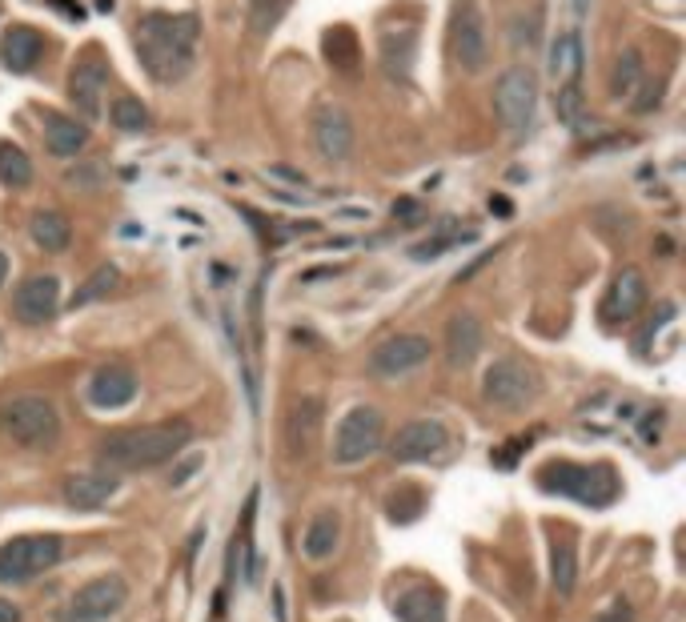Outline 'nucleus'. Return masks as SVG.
I'll use <instances>...</instances> for the list:
<instances>
[{
	"instance_id": "1",
	"label": "nucleus",
	"mask_w": 686,
	"mask_h": 622,
	"mask_svg": "<svg viewBox=\"0 0 686 622\" xmlns=\"http://www.w3.org/2000/svg\"><path fill=\"white\" fill-rule=\"evenodd\" d=\"M137 61L161 85L181 80L198 61L201 21L193 13H149L137 21Z\"/></svg>"
},
{
	"instance_id": "2",
	"label": "nucleus",
	"mask_w": 686,
	"mask_h": 622,
	"mask_svg": "<svg viewBox=\"0 0 686 622\" xmlns=\"http://www.w3.org/2000/svg\"><path fill=\"white\" fill-rule=\"evenodd\" d=\"M189 442H193V426L186 418H169V422L113 430L101 437L97 458L105 462V470H153V466L173 462Z\"/></svg>"
},
{
	"instance_id": "3",
	"label": "nucleus",
	"mask_w": 686,
	"mask_h": 622,
	"mask_svg": "<svg viewBox=\"0 0 686 622\" xmlns=\"http://www.w3.org/2000/svg\"><path fill=\"white\" fill-rule=\"evenodd\" d=\"M534 482H538V491L562 494V498H574V503H582V506H598V510L614 503L622 491L619 474H614L607 462H598V466L546 462L538 474H534Z\"/></svg>"
},
{
	"instance_id": "4",
	"label": "nucleus",
	"mask_w": 686,
	"mask_h": 622,
	"mask_svg": "<svg viewBox=\"0 0 686 622\" xmlns=\"http://www.w3.org/2000/svg\"><path fill=\"white\" fill-rule=\"evenodd\" d=\"M0 434L25 450H53L61 437V410L45 394H16L0 406Z\"/></svg>"
},
{
	"instance_id": "5",
	"label": "nucleus",
	"mask_w": 686,
	"mask_h": 622,
	"mask_svg": "<svg viewBox=\"0 0 686 622\" xmlns=\"http://www.w3.org/2000/svg\"><path fill=\"white\" fill-rule=\"evenodd\" d=\"M65 558V538L61 534H16L0 546V583H33L37 574L53 570Z\"/></svg>"
},
{
	"instance_id": "6",
	"label": "nucleus",
	"mask_w": 686,
	"mask_h": 622,
	"mask_svg": "<svg viewBox=\"0 0 686 622\" xmlns=\"http://www.w3.org/2000/svg\"><path fill=\"white\" fill-rule=\"evenodd\" d=\"M542 378L538 370L522 358H498L482 378V397L494 410H526L530 402L538 397Z\"/></svg>"
},
{
	"instance_id": "7",
	"label": "nucleus",
	"mask_w": 686,
	"mask_h": 622,
	"mask_svg": "<svg viewBox=\"0 0 686 622\" xmlns=\"http://www.w3.org/2000/svg\"><path fill=\"white\" fill-rule=\"evenodd\" d=\"M382 442H385L382 410H373V406H354V410L338 422L330 458H333V466H357L382 450Z\"/></svg>"
},
{
	"instance_id": "8",
	"label": "nucleus",
	"mask_w": 686,
	"mask_h": 622,
	"mask_svg": "<svg viewBox=\"0 0 686 622\" xmlns=\"http://www.w3.org/2000/svg\"><path fill=\"white\" fill-rule=\"evenodd\" d=\"M449 53H454V65L462 73H482L490 61V37H486V21L478 13L474 0H462L454 16H449Z\"/></svg>"
},
{
	"instance_id": "9",
	"label": "nucleus",
	"mask_w": 686,
	"mask_h": 622,
	"mask_svg": "<svg viewBox=\"0 0 686 622\" xmlns=\"http://www.w3.org/2000/svg\"><path fill=\"white\" fill-rule=\"evenodd\" d=\"M534 109H538V77L522 65L506 68V77L494 89V113H498V120L510 132H526L530 120H534Z\"/></svg>"
},
{
	"instance_id": "10",
	"label": "nucleus",
	"mask_w": 686,
	"mask_h": 622,
	"mask_svg": "<svg viewBox=\"0 0 686 622\" xmlns=\"http://www.w3.org/2000/svg\"><path fill=\"white\" fill-rule=\"evenodd\" d=\"M430 354H434L430 338H422V333H394L370 354V373L373 378H406V373L422 370Z\"/></svg>"
},
{
	"instance_id": "11",
	"label": "nucleus",
	"mask_w": 686,
	"mask_h": 622,
	"mask_svg": "<svg viewBox=\"0 0 686 622\" xmlns=\"http://www.w3.org/2000/svg\"><path fill=\"white\" fill-rule=\"evenodd\" d=\"M449 446V430L437 418H414V422L397 426V434L390 437V458L394 462H430Z\"/></svg>"
},
{
	"instance_id": "12",
	"label": "nucleus",
	"mask_w": 686,
	"mask_h": 622,
	"mask_svg": "<svg viewBox=\"0 0 686 622\" xmlns=\"http://www.w3.org/2000/svg\"><path fill=\"white\" fill-rule=\"evenodd\" d=\"M129 602V583L120 574H101L93 583H85L73 595L65 614H77V619H93V622H113Z\"/></svg>"
},
{
	"instance_id": "13",
	"label": "nucleus",
	"mask_w": 686,
	"mask_h": 622,
	"mask_svg": "<svg viewBox=\"0 0 686 622\" xmlns=\"http://www.w3.org/2000/svg\"><path fill=\"white\" fill-rule=\"evenodd\" d=\"M61 314V281L56 274H33L16 285L13 293V318L21 326H45Z\"/></svg>"
},
{
	"instance_id": "14",
	"label": "nucleus",
	"mask_w": 686,
	"mask_h": 622,
	"mask_svg": "<svg viewBox=\"0 0 686 622\" xmlns=\"http://www.w3.org/2000/svg\"><path fill=\"white\" fill-rule=\"evenodd\" d=\"M309 132H314V149L326 161H350V153H354V120H350L345 105H333V101L317 105Z\"/></svg>"
},
{
	"instance_id": "15",
	"label": "nucleus",
	"mask_w": 686,
	"mask_h": 622,
	"mask_svg": "<svg viewBox=\"0 0 686 622\" xmlns=\"http://www.w3.org/2000/svg\"><path fill=\"white\" fill-rule=\"evenodd\" d=\"M141 382H137V373L129 366H120V361H105V366H97L89 385H85V397H89V406L97 410H120V406H129L132 397H137Z\"/></svg>"
},
{
	"instance_id": "16",
	"label": "nucleus",
	"mask_w": 686,
	"mask_h": 622,
	"mask_svg": "<svg viewBox=\"0 0 686 622\" xmlns=\"http://www.w3.org/2000/svg\"><path fill=\"white\" fill-rule=\"evenodd\" d=\"M105 65L93 61V56H85L77 65L68 68V101L80 109V117L85 120H97L105 113Z\"/></svg>"
},
{
	"instance_id": "17",
	"label": "nucleus",
	"mask_w": 686,
	"mask_h": 622,
	"mask_svg": "<svg viewBox=\"0 0 686 622\" xmlns=\"http://www.w3.org/2000/svg\"><path fill=\"white\" fill-rule=\"evenodd\" d=\"M117 491H120L117 470H85V474L65 478V503L77 506V510H97V506H105Z\"/></svg>"
},
{
	"instance_id": "18",
	"label": "nucleus",
	"mask_w": 686,
	"mask_h": 622,
	"mask_svg": "<svg viewBox=\"0 0 686 622\" xmlns=\"http://www.w3.org/2000/svg\"><path fill=\"white\" fill-rule=\"evenodd\" d=\"M643 305H647V278H643L634 265H626L619 278H614V285H610L607 305H602V318L631 321V318H638Z\"/></svg>"
},
{
	"instance_id": "19",
	"label": "nucleus",
	"mask_w": 686,
	"mask_h": 622,
	"mask_svg": "<svg viewBox=\"0 0 686 622\" xmlns=\"http://www.w3.org/2000/svg\"><path fill=\"white\" fill-rule=\"evenodd\" d=\"M482 342H486L482 321H478L474 314H454L446 326V361L454 366V370L474 366L478 354H482Z\"/></svg>"
},
{
	"instance_id": "20",
	"label": "nucleus",
	"mask_w": 686,
	"mask_h": 622,
	"mask_svg": "<svg viewBox=\"0 0 686 622\" xmlns=\"http://www.w3.org/2000/svg\"><path fill=\"white\" fill-rule=\"evenodd\" d=\"M45 56V37L37 28L28 25H13L4 37H0V65L13 68V73H33Z\"/></svg>"
},
{
	"instance_id": "21",
	"label": "nucleus",
	"mask_w": 686,
	"mask_h": 622,
	"mask_svg": "<svg viewBox=\"0 0 686 622\" xmlns=\"http://www.w3.org/2000/svg\"><path fill=\"white\" fill-rule=\"evenodd\" d=\"M321 414H326V406H321V397L317 394H302L297 402H293V410H290V450H293V458H305V454L317 446V434H321Z\"/></svg>"
},
{
	"instance_id": "22",
	"label": "nucleus",
	"mask_w": 686,
	"mask_h": 622,
	"mask_svg": "<svg viewBox=\"0 0 686 622\" xmlns=\"http://www.w3.org/2000/svg\"><path fill=\"white\" fill-rule=\"evenodd\" d=\"M40 129H45V145L53 157H77L80 149L89 145V125L77 117H65V113H45Z\"/></svg>"
},
{
	"instance_id": "23",
	"label": "nucleus",
	"mask_w": 686,
	"mask_h": 622,
	"mask_svg": "<svg viewBox=\"0 0 686 622\" xmlns=\"http://www.w3.org/2000/svg\"><path fill=\"white\" fill-rule=\"evenodd\" d=\"M397 622H446V595L437 586H409L394 598Z\"/></svg>"
},
{
	"instance_id": "24",
	"label": "nucleus",
	"mask_w": 686,
	"mask_h": 622,
	"mask_svg": "<svg viewBox=\"0 0 686 622\" xmlns=\"http://www.w3.org/2000/svg\"><path fill=\"white\" fill-rule=\"evenodd\" d=\"M470 241H478V229H470V226L462 229L454 217H446V221H437L430 238L418 241V245H409V257H414V262H437L442 253L458 250V245H470Z\"/></svg>"
},
{
	"instance_id": "25",
	"label": "nucleus",
	"mask_w": 686,
	"mask_h": 622,
	"mask_svg": "<svg viewBox=\"0 0 686 622\" xmlns=\"http://www.w3.org/2000/svg\"><path fill=\"white\" fill-rule=\"evenodd\" d=\"M342 543V515L338 510H317L309 518V526H305V538H302V550L305 558H314V562H326V558L338 550Z\"/></svg>"
},
{
	"instance_id": "26",
	"label": "nucleus",
	"mask_w": 686,
	"mask_h": 622,
	"mask_svg": "<svg viewBox=\"0 0 686 622\" xmlns=\"http://www.w3.org/2000/svg\"><path fill=\"white\" fill-rule=\"evenodd\" d=\"M28 238L37 241V250L45 253H65L73 245V226H68L65 213L56 210H37L28 221Z\"/></svg>"
},
{
	"instance_id": "27",
	"label": "nucleus",
	"mask_w": 686,
	"mask_h": 622,
	"mask_svg": "<svg viewBox=\"0 0 686 622\" xmlns=\"http://www.w3.org/2000/svg\"><path fill=\"white\" fill-rule=\"evenodd\" d=\"M418 33L414 28H402V33H385L382 37V68L394 80H409L414 73V53H418Z\"/></svg>"
},
{
	"instance_id": "28",
	"label": "nucleus",
	"mask_w": 686,
	"mask_h": 622,
	"mask_svg": "<svg viewBox=\"0 0 686 622\" xmlns=\"http://www.w3.org/2000/svg\"><path fill=\"white\" fill-rule=\"evenodd\" d=\"M550 583H555L558 598H570L579 591V546L570 538H558L550 546Z\"/></svg>"
},
{
	"instance_id": "29",
	"label": "nucleus",
	"mask_w": 686,
	"mask_h": 622,
	"mask_svg": "<svg viewBox=\"0 0 686 622\" xmlns=\"http://www.w3.org/2000/svg\"><path fill=\"white\" fill-rule=\"evenodd\" d=\"M582 73V37L579 33H562L550 45V77L555 85H579Z\"/></svg>"
},
{
	"instance_id": "30",
	"label": "nucleus",
	"mask_w": 686,
	"mask_h": 622,
	"mask_svg": "<svg viewBox=\"0 0 686 622\" xmlns=\"http://www.w3.org/2000/svg\"><path fill=\"white\" fill-rule=\"evenodd\" d=\"M117 285H120V269H117V265H97L93 274L80 281V290L68 297V305H73V309H85V305H93V302H105V297L117 290Z\"/></svg>"
},
{
	"instance_id": "31",
	"label": "nucleus",
	"mask_w": 686,
	"mask_h": 622,
	"mask_svg": "<svg viewBox=\"0 0 686 622\" xmlns=\"http://www.w3.org/2000/svg\"><path fill=\"white\" fill-rule=\"evenodd\" d=\"M647 77V68H643V53L638 49H622L614 68H610V93L614 97H634L638 93V85Z\"/></svg>"
},
{
	"instance_id": "32",
	"label": "nucleus",
	"mask_w": 686,
	"mask_h": 622,
	"mask_svg": "<svg viewBox=\"0 0 686 622\" xmlns=\"http://www.w3.org/2000/svg\"><path fill=\"white\" fill-rule=\"evenodd\" d=\"M0 186L4 189H28L33 186V161L21 145L4 141L0 145Z\"/></svg>"
},
{
	"instance_id": "33",
	"label": "nucleus",
	"mask_w": 686,
	"mask_h": 622,
	"mask_svg": "<svg viewBox=\"0 0 686 622\" xmlns=\"http://www.w3.org/2000/svg\"><path fill=\"white\" fill-rule=\"evenodd\" d=\"M326 61H330L338 73H354L357 68V45L350 28H330V33H326Z\"/></svg>"
},
{
	"instance_id": "34",
	"label": "nucleus",
	"mask_w": 686,
	"mask_h": 622,
	"mask_svg": "<svg viewBox=\"0 0 686 622\" xmlns=\"http://www.w3.org/2000/svg\"><path fill=\"white\" fill-rule=\"evenodd\" d=\"M385 510H390L394 522H418V518L425 515V494L418 491V486H397V491L390 494Z\"/></svg>"
},
{
	"instance_id": "35",
	"label": "nucleus",
	"mask_w": 686,
	"mask_h": 622,
	"mask_svg": "<svg viewBox=\"0 0 686 622\" xmlns=\"http://www.w3.org/2000/svg\"><path fill=\"white\" fill-rule=\"evenodd\" d=\"M109 120L125 132H141L149 129V109L141 105V101H132V97H120L117 105L109 109Z\"/></svg>"
},
{
	"instance_id": "36",
	"label": "nucleus",
	"mask_w": 686,
	"mask_h": 622,
	"mask_svg": "<svg viewBox=\"0 0 686 622\" xmlns=\"http://www.w3.org/2000/svg\"><path fill=\"white\" fill-rule=\"evenodd\" d=\"M253 9V33L257 37H265V33H274L281 21V13L290 9V0H250Z\"/></svg>"
},
{
	"instance_id": "37",
	"label": "nucleus",
	"mask_w": 686,
	"mask_h": 622,
	"mask_svg": "<svg viewBox=\"0 0 686 622\" xmlns=\"http://www.w3.org/2000/svg\"><path fill=\"white\" fill-rule=\"evenodd\" d=\"M555 113L562 125H582V89L579 85H558V93H555Z\"/></svg>"
},
{
	"instance_id": "38",
	"label": "nucleus",
	"mask_w": 686,
	"mask_h": 622,
	"mask_svg": "<svg viewBox=\"0 0 686 622\" xmlns=\"http://www.w3.org/2000/svg\"><path fill=\"white\" fill-rule=\"evenodd\" d=\"M201 466H205V454H198V450H181V454H177V458H173V470H169V486H173V491L189 486V482L198 478Z\"/></svg>"
},
{
	"instance_id": "39",
	"label": "nucleus",
	"mask_w": 686,
	"mask_h": 622,
	"mask_svg": "<svg viewBox=\"0 0 686 622\" xmlns=\"http://www.w3.org/2000/svg\"><path fill=\"white\" fill-rule=\"evenodd\" d=\"M662 97H666V80L662 77H643V93H634V113H655L662 105Z\"/></svg>"
},
{
	"instance_id": "40",
	"label": "nucleus",
	"mask_w": 686,
	"mask_h": 622,
	"mask_svg": "<svg viewBox=\"0 0 686 622\" xmlns=\"http://www.w3.org/2000/svg\"><path fill=\"white\" fill-rule=\"evenodd\" d=\"M542 37V16L530 13V16H518L514 25H510V40H514L518 49H534Z\"/></svg>"
},
{
	"instance_id": "41",
	"label": "nucleus",
	"mask_w": 686,
	"mask_h": 622,
	"mask_svg": "<svg viewBox=\"0 0 686 622\" xmlns=\"http://www.w3.org/2000/svg\"><path fill=\"white\" fill-rule=\"evenodd\" d=\"M65 181L73 189H97V186H105V169H101L97 161H85V165H73V169L65 173Z\"/></svg>"
},
{
	"instance_id": "42",
	"label": "nucleus",
	"mask_w": 686,
	"mask_h": 622,
	"mask_svg": "<svg viewBox=\"0 0 686 622\" xmlns=\"http://www.w3.org/2000/svg\"><path fill=\"white\" fill-rule=\"evenodd\" d=\"M526 446H530V437H510L506 446H498V450H494V466H498V470H514Z\"/></svg>"
},
{
	"instance_id": "43",
	"label": "nucleus",
	"mask_w": 686,
	"mask_h": 622,
	"mask_svg": "<svg viewBox=\"0 0 686 622\" xmlns=\"http://www.w3.org/2000/svg\"><path fill=\"white\" fill-rule=\"evenodd\" d=\"M425 217V205L414 198H397L394 201V221H402V226H418Z\"/></svg>"
},
{
	"instance_id": "44",
	"label": "nucleus",
	"mask_w": 686,
	"mask_h": 622,
	"mask_svg": "<svg viewBox=\"0 0 686 622\" xmlns=\"http://www.w3.org/2000/svg\"><path fill=\"white\" fill-rule=\"evenodd\" d=\"M590 622H634V610L626 598H614V602H610L607 610H598Z\"/></svg>"
},
{
	"instance_id": "45",
	"label": "nucleus",
	"mask_w": 686,
	"mask_h": 622,
	"mask_svg": "<svg viewBox=\"0 0 686 622\" xmlns=\"http://www.w3.org/2000/svg\"><path fill=\"white\" fill-rule=\"evenodd\" d=\"M269 177H274V181H285V186H297V189H305V177L297 169H290V165H269Z\"/></svg>"
},
{
	"instance_id": "46",
	"label": "nucleus",
	"mask_w": 686,
	"mask_h": 622,
	"mask_svg": "<svg viewBox=\"0 0 686 622\" xmlns=\"http://www.w3.org/2000/svg\"><path fill=\"white\" fill-rule=\"evenodd\" d=\"M662 418H666L662 410L647 414V422H643V442H659V437H662Z\"/></svg>"
},
{
	"instance_id": "47",
	"label": "nucleus",
	"mask_w": 686,
	"mask_h": 622,
	"mask_svg": "<svg viewBox=\"0 0 686 622\" xmlns=\"http://www.w3.org/2000/svg\"><path fill=\"white\" fill-rule=\"evenodd\" d=\"M490 213H498V217H514V205H510V198L494 193V198H490Z\"/></svg>"
},
{
	"instance_id": "48",
	"label": "nucleus",
	"mask_w": 686,
	"mask_h": 622,
	"mask_svg": "<svg viewBox=\"0 0 686 622\" xmlns=\"http://www.w3.org/2000/svg\"><path fill=\"white\" fill-rule=\"evenodd\" d=\"M274 619H278V622H290V619H285V586H274Z\"/></svg>"
},
{
	"instance_id": "49",
	"label": "nucleus",
	"mask_w": 686,
	"mask_h": 622,
	"mask_svg": "<svg viewBox=\"0 0 686 622\" xmlns=\"http://www.w3.org/2000/svg\"><path fill=\"white\" fill-rule=\"evenodd\" d=\"M0 622H21V607L9 602V598H0Z\"/></svg>"
},
{
	"instance_id": "50",
	"label": "nucleus",
	"mask_w": 686,
	"mask_h": 622,
	"mask_svg": "<svg viewBox=\"0 0 686 622\" xmlns=\"http://www.w3.org/2000/svg\"><path fill=\"white\" fill-rule=\"evenodd\" d=\"M4 278H9V253L0 250V290H4Z\"/></svg>"
},
{
	"instance_id": "51",
	"label": "nucleus",
	"mask_w": 686,
	"mask_h": 622,
	"mask_svg": "<svg viewBox=\"0 0 686 622\" xmlns=\"http://www.w3.org/2000/svg\"><path fill=\"white\" fill-rule=\"evenodd\" d=\"M61 622H93V619H77V614H65Z\"/></svg>"
},
{
	"instance_id": "52",
	"label": "nucleus",
	"mask_w": 686,
	"mask_h": 622,
	"mask_svg": "<svg viewBox=\"0 0 686 622\" xmlns=\"http://www.w3.org/2000/svg\"><path fill=\"white\" fill-rule=\"evenodd\" d=\"M574 9H579V16L586 13V0H574Z\"/></svg>"
}]
</instances>
